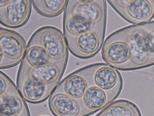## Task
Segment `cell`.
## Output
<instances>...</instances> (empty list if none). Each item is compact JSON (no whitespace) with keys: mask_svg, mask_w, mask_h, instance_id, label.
Wrapping results in <instances>:
<instances>
[{"mask_svg":"<svg viewBox=\"0 0 154 116\" xmlns=\"http://www.w3.org/2000/svg\"><path fill=\"white\" fill-rule=\"evenodd\" d=\"M102 57L106 64L117 70L126 71L132 57L130 44L126 41L110 35L103 42Z\"/></svg>","mask_w":154,"mask_h":116,"instance_id":"ba28073f","label":"cell"},{"mask_svg":"<svg viewBox=\"0 0 154 116\" xmlns=\"http://www.w3.org/2000/svg\"><path fill=\"white\" fill-rule=\"evenodd\" d=\"M110 35L130 44L132 57L128 70L154 65V21L125 27Z\"/></svg>","mask_w":154,"mask_h":116,"instance_id":"7a4b0ae2","label":"cell"},{"mask_svg":"<svg viewBox=\"0 0 154 116\" xmlns=\"http://www.w3.org/2000/svg\"><path fill=\"white\" fill-rule=\"evenodd\" d=\"M66 65L67 63L65 62H52L39 68L32 69L21 64L19 71L32 75L48 85L57 86L60 82Z\"/></svg>","mask_w":154,"mask_h":116,"instance_id":"4fadbf2b","label":"cell"},{"mask_svg":"<svg viewBox=\"0 0 154 116\" xmlns=\"http://www.w3.org/2000/svg\"><path fill=\"white\" fill-rule=\"evenodd\" d=\"M90 86L91 84L85 67L64 78L60 82L53 92L65 93L73 98L80 100Z\"/></svg>","mask_w":154,"mask_h":116,"instance_id":"7c38bea8","label":"cell"},{"mask_svg":"<svg viewBox=\"0 0 154 116\" xmlns=\"http://www.w3.org/2000/svg\"><path fill=\"white\" fill-rule=\"evenodd\" d=\"M10 67H12L10 63L7 60L6 57L4 55L1 47H0V69L10 68Z\"/></svg>","mask_w":154,"mask_h":116,"instance_id":"ffe728a7","label":"cell"},{"mask_svg":"<svg viewBox=\"0 0 154 116\" xmlns=\"http://www.w3.org/2000/svg\"><path fill=\"white\" fill-rule=\"evenodd\" d=\"M96 116H141V113L132 102L120 100L108 105Z\"/></svg>","mask_w":154,"mask_h":116,"instance_id":"e0dca14e","label":"cell"},{"mask_svg":"<svg viewBox=\"0 0 154 116\" xmlns=\"http://www.w3.org/2000/svg\"><path fill=\"white\" fill-rule=\"evenodd\" d=\"M91 86H96L108 95L110 103L118 98L123 87L120 72L106 63H95L86 66Z\"/></svg>","mask_w":154,"mask_h":116,"instance_id":"3957f363","label":"cell"},{"mask_svg":"<svg viewBox=\"0 0 154 116\" xmlns=\"http://www.w3.org/2000/svg\"><path fill=\"white\" fill-rule=\"evenodd\" d=\"M31 0H11V2L0 9V23L5 27L15 29L25 25L32 12Z\"/></svg>","mask_w":154,"mask_h":116,"instance_id":"9c48e42d","label":"cell"},{"mask_svg":"<svg viewBox=\"0 0 154 116\" xmlns=\"http://www.w3.org/2000/svg\"><path fill=\"white\" fill-rule=\"evenodd\" d=\"M112 9L133 25L151 22L154 17V0H108Z\"/></svg>","mask_w":154,"mask_h":116,"instance_id":"277c9868","label":"cell"},{"mask_svg":"<svg viewBox=\"0 0 154 116\" xmlns=\"http://www.w3.org/2000/svg\"><path fill=\"white\" fill-rule=\"evenodd\" d=\"M0 47L12 67L22 61L27 44L20 34L0 27Z\"/></svg>","mask_w":154,"mask_h":116,"instance_id":"30bf717a","label":"cell"},{"mask_svg":"<svg viewBox=\"0 0 154 116\" xmlns=\"http://www.w3.org/2000/svg\"><path fill=\"white\" fill-rule=\"evenodd\" d=\"M52 63V58L46 50L31 37L21 64L29 68L36 69Z\"/></svg>","mask_w":154,"mask_h":116,"instance_id":"5bb4252c","label":"cell"},{"mask_svg":"<svg viewBox=\"0 0 154 116\" xmlns=\"http://www.w3.org/2000/svg\"><path fill=\"white\" fill-rule=\"evenodd\" d=\"M17 88L7 75L0 71V95L8 93H17Z\"/></svg>","mask_w":154,"mask_h":116,"instance_id":"d6986e66","label":"cell"},{"mask_svg":"<svg viewBox=\"0 0 154 116\" xmlns=\"http://www.w3.org/2000/svg\"><path fill=\"white\" fill-rule=\"evenodd\" d=\"M48 104L54 116H87L81 99L73 98L65 93L53 92L49 98Z\"/></svg>","mask_w":154,"mask_h":116,"instance_id":"8fae6325","label":"cell"},{"mask_svg":"<svg viewBox=\"0 0 154 116\" xmlns=\"http://www.w3.org/2000/svg\"><path fill=\"white\" fill-rule=\"evenodd\" d=\"M67 0H32L34 9L45 17H55L65 11Z\"/></svg>","mask_w":154,"mask_h":116,"instance_id":"ac0fdd59","label":"cell"},{"mask_svg":"<svg viewBox=\"0 0 154 116\" xmlns=\"http://www.w3.org/2000/svg\"><path fill=\"white\" fill-rule=\"evenodd\" d=\"M81 100L87 116L103 110L110 103L106 92L94 85L88 87Z\"/></svg>","mask_w":154,"mask_h":116,"instance_id":"2e32d148","label":"cell"},{"mask_svg":"<svg viewBox=\"0 0 154 116\" xmlns=\"http://www.w3.org/2000/svg\"><path fill=\"white\" fill-rule=\"evenodd\" d=\"M105 0H68L65 9V37H75L106 25Z\"/></svg>","mask_w":154,"mask_h":116,"instance_id":"6da1fadb","label":"cell"},{"mask_svg":"<svg viewBox=\"0 0 154 116\" xmlns=\"http://www.w3.org/2000/svg\"><path fill=\"white\" fill-rule=\"evenodd\" d=\"M32 37L46 50L52 62L67 63L68 48L65 35L59 29L51 26L43 27Z\"/></svg>","mask_w":154,"mask_h":116,"instance_id":"8992f818","label":"cell"},{"mask_svg":"<svg viewBox=\"0 0 154 116\" xmlns=\"http://www.w3.org/2000/svg\"><path fill=\"white\" fill-rule=\"evenodd\" d=\"M10 2L11 0H0V9L5 8Z\"/></svg>","mask_w":154,"mask_h":116,"instance_id":"44dd1931","label":"cell"},{"mask_svg":"<svg viewBox=\"0 0 154 116\" xmlns=\"http://www.w3.org/2000/svg\"><path fill=\"white\" fill-rule=\"evenodd\" d=\"M1 116H9V115H1ZM17 116H30V115H17Z\"/></svg>","mask_w":154,"mask_h":116,"instance_id":"7402d4cb","label":"cell"},{"mask_svg":"<svg viewBox=\"0 0 154 116\" xmlns=\"http://www.w3.org/2000/svg\"><path fill=\"white\" fill-rule=\"evenodd\" d=\"M106 26L75 37H65L67 48L75 57L88 59L95 56L102 48L106 34Z\"/></svg>","mask_w":154,"mask_h":116,"instance_id":"5b68a950","label":"cell"},{"mask_svg":"<svg viewBox=\"0 0 154 116\" xmlns=\"http://www.w3.org/2000/svg\"><path fill=\"white\" fill-rule=\"evenodd\" d=\"M25 100L20 93H8L0 95V116L29 115Z\"/></svg>","mask_w":154,"mask_h":116,"instance_id":"9a60e30c","label":"cell"},{"mask_svg":"<svg viewBox=\"0 0 154 116\" xmlns=\"http://www.w3.org/2000/svg\"><path fill=\"white\" fill-rule=\"evenodd\" d=\"M56 87L43 83L30 75L18 71L17 88L22 98L29 103H40L46 100Z\"/></svg>","mask_w":154,"mask_h":116,"instance_id":"52a82bcc","label":"cell"}]
</instances>
